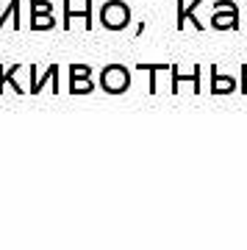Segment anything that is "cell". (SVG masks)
Instances as JSON below:
<instances>
[{
    "mask_svg": "<svg viewBox=\"0 0 247 250\" xmlns=\"http://www.w3.org/2000/svg\"><path fill=\"white\" fill-rule=\"evenodd\" d=\"M92 6H95V3L86 0V3H83V9H72L70 0H64V28L70 31L75 20H83V22H86V31H89V28H92Z\"/></svg>",
    "mask_w": 247,
    "mask_h": 250,
    "instance_id": "52a82bcc",
    "label": "cell"
},
{
    "mask_svg": "<svg viewBox=\"0 0 247 250\" xmlns=\"http://www.w3.org/2000/svg\"><path fill=\"white\" fill-rule=\"evenodd\" d=\"M53 3L50 0H31V31H53Z\"/></svg>",
    "mask_w": 247,
    "mask_h": 250,
    "instance_id": "277c9868",
    "label": "cell"
},
{
    "mask_svg": "<svg viewBox=\"0 0 247 250\" xmlns=\"http://www.w3.org/2000/svg\"><path fill=\"white\" fill-rule=\"evenodd\" d=\"M139 72H150V95H156V75L159 72H169V64H147V62H139L136 64Z\"/></svg>",
    "mask_w": 247,
    "mask_h": 250,
    "instance_id": "4fadbf2b",
    "label": "cell"
},
{
    "mask_svg": "<svg viewBox=\"0 0 247 250\" xmlns=\"http://www.w3.org/2000/svg\"><path fill=\"white\" fill-rule=\"evenodd\" d=\"M242 95H247V64H242V83H239Z\"/></svg>",
    "mask_w": 247,
    "mask_h": 250,
    "instance_id": "9a60e30c",
    "label": "cell"
},
{
    "mask_svg": "<svg viewBox=\"0 0 247 250\" xmlns=\"http://www.w3.org/2000/svg\"><path fill=\"white\" fill-rule=\"evenodd\" d=\"M211 28L214 31H239V6L233 0L228 6H222V9H214Z\"/></svg>",
    "mask_w": 247,
    "mask_h": 250,
    "instance_id": "5b68a950",
    "label": "cell"
},
{
    "mask_svg": "<svg viewBox=\"0 0 247 250\" xmlns=\"http://www.w3.org/2000/svg\"><path fill=\"white\" fill-rule=\"evenodd\" d=\"M67 78H70V86L86 83V81H92V67L89 64H70L67 67Z\"/></svg>",
    "mask_w": 247,
    "mask_h": 250,
    "instance_id": "7c38bea8",
    "label": "cell"
},
{
    "mask_svg": "<svg viewBox=\"0 0 247 250\" xmlns=\"http://www.w3.org/2000/svg\"><path fill=\"white\" fill-rule=\"evenodd\" d=\"M92 89H95V81H86V83L70 86V95H92Z\"/></svg>",
    "mask_w": 247,
    "mask_h": 250,
    "instance_id": "5bb4252c",
    "label": "cell"
},
{
    "mask_svg": "<svg viewBox=\"0 0 247 250\" xmlns=\"http://www.w3.org/2000/svg\"><path fill=\"white\" fill-rule=\"evenodd\" d=\"M211 95H233L236 92V78L233 75H228V72H220V67L217 64H211Z\"/></svg>",
    "mask_w": 247,
    "mask_h": 250,
    "instance_id": "8992f818",
    "label": "cell"
},
{
    "mask_svg": "<svg viewBox=\"0 0 247 250\" xmlns=\"http://www.w3.org/2000/svg\"><path fill=\"white\" fill-rule=\"evenodd\" d=\"M22 70L20 64H11V67H3L0 64V95L6 92V83H11V89L17 92V95H22V86L17 83V72Z\"/></svg>",
    "mask_w": 247,
    "mask_h": 250,
    "instance_id": "30bf717a",
    "label": "cell"
},
{
    "mask_svg": "<svg viewBox=\"0 0 247 250\" xmlns=\"http://www.w3.org/2000/svg\"><path fill=\"white\" fill-rule=\"evenodd\" d=\"M20 11H22V3H20V0H9V6L0 11V28L6 25V20H11L14 31H22V20H20Z\"/></svg>",
    "mask_w": 247,
    "mask_h": 250,
    "instance_id": "8fae6325",
    "label": "cell"
},
{
    "mask_svg": "<svg viewBox=\"0 0 247 250\" xmlns=\"http://www.w3.org/2000/svg\"><path fill=\"white\" fill-rule=\"evenodd\" d=\"M128 86H131V70L125 64L114 62V64H106L100 70V89L103 92H108V95H123V92H128Z\"/></svg>",
    "mask_w": 247,
    "mask_h": 250,
    "instance_id": "6da1fadb",
    "label": "cell"
},
{
    "mask_svg": "<svg viewBox=\"0 0 247 250\" xmlns=\"http://www.w3.org/2000/svg\"><path fill=\"white\" fill-rule=\"evenodd\" d=\"M131 22V6L125 0H106L100 6V25L106 31H123Z\"/></svg>",
    "mask_w": 247,
    "mask_h": 250,
    "instance_id": "7a4b0ae2",
    "label": "cell"
},
{
    "mask_svg": "<svg viewBox=\"0 0 247 250\" xmlns=\"http://www.w3.org/2000/svg\"><path fill=\"white\" fill-rule=\"evenodd\" d=\"M169 72H172V95H178V86H181L184 81L192 83L194 95H200V64H194L192 72H181L178 70V64H169Z\"/></svg>",
    "mask_w": 247,
    "mask_h": 250,
    "instance_id": "ba28073f",
    "label": "cell"
},
{
    "mask_svg": "<svg viewBox=\"0 0 247 250\" xmlns=\"http://www.w3.org/2000/svg\"><path fill=\"white\" fill-rule=\"evenodd\" d=\"M197 6H203V3H200V0H194V3H189V6H186L184 0H178V31H184L186 20H192V25L197 28V31H203V22H200V20H197V14H194V11H197Z\"/></svg>",
    "mask_w": 247,
    "mask_h": 250,
    "instance_id": "9c48e42d",
    "label": "cell"
},
{
    "mask_svg": "<svg viewBox=\"0 0 247 250\" xmlns=\"http://www.w3.org/2000/svg\"><path fill=\"white\" fill-rule=\"evenodd\" d=\"M59 64H47V70H39L36 64H31L28 67V72H31V86H28V92L31 95H42V89H44V83H50V92L53 95H59Z\"/></svg>",
    "mask_w": 247,
    "mask_h": 250,
    "instance_id": "3957f363",
    "label": "cell"
}]
</instances>
